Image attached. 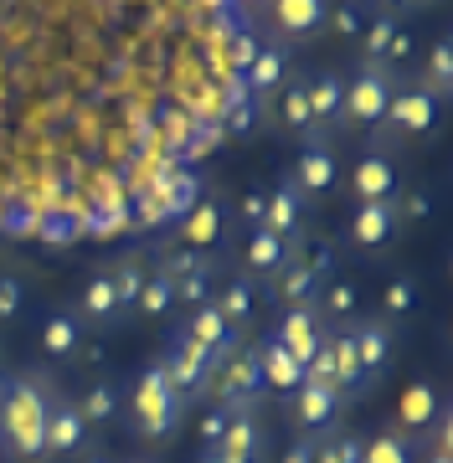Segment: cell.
I'll use <instances>...</instances> for the list:
<instances>
[{
    "instance_id": "39",
    "label": "cell",
    "mask_w": 453,
    "mask_h": 463,
    "mask_svg": "<svg viewBox=\"0 0 453 463\" xmlns=\"http://www.w3.org/2000/svg\"><path fill=\"white\" fill-rule=\"evenodd\" d=\"M21 309H26V283H21L16 273H0V325L16 319Z\"/></svg>"
},
{
    "instance_id": "5",
    "label": "cell",
    "mask_w": 453,
    "mask_h": 463,
    "mask_svg": "<svg viewBox=\"0 0 453 463\" xmlns=\"http://www.w3.org/2000/svg\"><path fill=\"white\" fill-rule=\"evenodd\" d=\"M227 227H232L227 201L196 196L175 216V248L191 252V258H202V263H217V252H227Z\"/></svg>"
},
{
    "instance_id": "22",
    "label": "cell",
    "mask_w": 453,
    "mask_h": 463,
    "mask_svg": "<svg viewBox=\"0 0 453 463\" xmlns=\"http://www.w3.org/2000/svg\"><path fill=\"white\" fill-rule=\"evenodd\" d=\"M72 315L83 319V325H99V330H109V325H118L124 319V309H118V294H114V279H109V268H99V273H88L83 288H78V304H72Z\"/></svg>"
},
{
    "instance_id": "20",
    "label": "cell",
    "mask_w": 453,
    "mask_h": 463,
    "mask_svg": "<svg viewBox=\"0 0 453 463\" xmlns=\"http://www.w3.org/2000/svg\"><path fill=\"white\" fill-rule=\"evenodd\" d=\"M288 402H294V422H299L304 438H315V432H335V417H340V407H345V397H340V392L315 386V381H304Z\"/></svg>"
},
{
    "instance_id": "28",
    "label": "cell",
    "mask_w": 453,
    "mask_h": 463,
    "mask_svg": "<svg viewBox=\"0 0 453 463\" xmlns=\"http://www.w3.org/2000/svg\"><path fill=\"white\" fill-rule=\"evenodd\" d=\"M273 124H278L284 134H299V139H309V134H315L309 99H304V72H294V78L273 93Z\"/></svg>"
},
{
    "instance_id": "46",
    "label": "cell",
    "mask_w": 453,
    "mask_h": 463,
    "mask_svg": "<svg viewBox=\"0 0 453 463\" xmlns=\"http://www.w3.org/2000/svg\"><path fill=\"white\" fill-rule=\"evenodd\" d=\"M258 42H263V36H258V32H237V52H232L237 72H242V67L252 62V52H258Z\"/></svg>"
},
{
    "instance_id": "33",
    "label": "cell",
    "mask_w": 453,
    "mask_h": 463,
    "mask_svg": "<svg viewBox=\"0 0 453 463\" xmlns=\"http://www.w3.org/2000/svg\"><path fill=\"white\" fill-rule=\"evenodd\" d=\"M438 412H443V407H438V392L428 381H412L407 397H402V422L412 432H428V422H438Z\"/></svg>"
},
{
    "instance_id": "11",
    "label": "cell",
    "mask_w": 453,
    "mask_h": 463,
    "mask_svg": "<svg viewBox=\"0 0 453 463\" xmlns=\"http://www.w3.org/2000/svg\"><path fill=\"white\" fill-rule=\"evenodd\" d=\"M160 365H165V376H170V386L181 392L185 402L191 397H202L206 386H212V376H217V361L206 355L196 340H185L181 330H175V340H170V350L160 355Z\"/></svg>"
},
{
    "instance_id": "38",
    "label": "cell",
    "mask_w": 453,
    "mask_h": 463,
    "mask_svg": "<svg viewBox=\"0 0 453 463\" xmlns=\"http://www.w3.org/2000/svg\"><path fill=\"white\" fill-rule=\"evenodd\" d=\"M191 304V309H202L206 298H212V268H196V273H185V279H175V304Z\"/></svg>"
},
{
    "instance_id": "23",
    "label": "cell",
    "mask_w": 453,
    "mask_h": 463,
    "mask_svg": "<svg viewBox=\"0 0 453 463\" xmlns=\"http://www.w3.org/2000/svg\"><path fill=\"white\" fill-rule=\"evenodd\" d=\"M36 345H42V355L57 365H68L78 350H83V319L72 315V309H52L47 319H42V330H36Z\"/></svg>"
},
{
    "instance_id": "10",
    "label": "cell",
    "mask_w": 453,
    "mask_h": 463,
    "mask_svg": "<svg viewBox=\"0 0 453 463\" xmlns=\"http://www.w3.org/2000/svg\"><path fill=\"white\" fill-rule=\"evenodd\" d=\"M397 232H402V222H397V201H386V206H351L345 227H340V248L382 252V248L397 242Z\"/></svg>"
},
{
    "instance_id": "47",
    "label": "cell",
    "mask_w": 453,
    "mask_h": 463,
    "mask_svg": "<svg viewBox=\"0 0 453 463\" xmlns=\"http://www.w3.org/2000/svg\"><path fill=\"white\" fill-rule=\"evenodd\" d=\"M248 124H252V114H248V109H237V114H232V124H227V129H237V134H242V129H248Z\"/></svg>"
},
{
    "instance_id": "17",
    "label": "cell",
    "mask_w": 453,
    "mask_h": 463,
    "mask_svg": "<svg viewBox=\"0 0 453 463\" xmlns=\"http://www.w3.org/2000/svg\"><path fill=\"white\" fill-rule=\"evenodd\" d=\"M319 273L309 263H304V252L294 248V258H288L278 273L269 279V298L278 304V309H315V294H319Z\"/></svg>"
},
{
    "instance_id": "2",
    "label": "cell",
    "mask_w": 453,
    "mask_h": 463,
    "mask_svg": "<svg viewBox=\"0 0 453 463\" xmlns=\"http://www.w3.org/2000/svg\"><path fill=\"white\" fill-rule=\"evenodd\" d=\"M191 402L170 386L165 365L150 361L145 371L135 376V386L124 392V417H129V432H135L139 443H165L170 432L181 428V417Z\"/></svg>"
},
{
    "instance_id": "15",
    "label": "cell",
    "mask_w": 453,
    "mask_h": 463,
    "mask_svg": "<svg viewBox=\"0 0 453 463\" xmlns=\"http://www.w3.org/2000/svg\"><path fill=\"white\" fill-rule=\"evenodd\" d=\"M288 78H294V52L263 36V42H258V52H252V62L242 67V83H248V93L269 103L273 93L288 83Z\"/></svg>"
},
{
    "instance_id": "45",
    "label": "cell",
    "mask_w": 453,
    "mask_h": 463,
    "mask_svg": "<svg viewBox=\"0 0 453 463\" xmlns=\"http://www.w3.org/2000/svg\"><path fill=\"white\" fill-rule=\"evenodd\" d=\"M325 21H335L340 32L345 36H361V26H366V21H361V11H355V5H340V11H330V16Z\"/></svg>"
},
{
    "instance_id": "27",
    "label": "cell",
    "mask_w": 453,
    "mask_h": 463,
    "mask_svg": "<svg viewBox=\"0 0 453 463\" xmlns=\"http://www.w3.org/2000/svg\"><path fill=\"white\" fill-rule=\"evenodd\" d=\"M315 315H319V325H351V319L361 315V288H355L351 279L330 273L315 294Z\"/></svg>"
},
{
    "instance_id": "8",
    "label": "cell",
    "mask_w": 453,
    "mask_h": 463,
    "mask_svg": "<svg viewBox=\"0 0 453 463\" xmlns=\"http://www.w3.org/2000/svg\"><path fill=\"white\" fill-rule=\"evenodd\" d=\"M294 191L309 201H325L330 191L340 185V155H335V139H304V149L294 155V170H288Z\"/></svg>"
},
{
    "instance_id": "12",
    "label": "cell",
    "mask_w": 453,
    "mask_h": 463,
    "mask_svg": "<svg viewBox=\"0 0 453 463\" xmlns=\"http://www.w3.org/2000/svg\"><path fill=\"white\" fill-rule=\"evenodd\" d=\"M304 99H309V118H315V134L309 139H335L340 103H345V72H335V67L304 72Z\"/></svg>"
},
{
    "instance_id": "42",
    "label": "cell",
    "mask_w": 453,
    "mask_h": 463,
    "mask_svg": "<svg viewBox=\"0 0 453 463\" xmlns=\"http://www.w3.org/2000/svg\"><path fill=\"white\" fill-rule=\"evenodd\" d=\"M222 428H227V407H222V402H212V407H206V417H202V453H212V448H217Z\"/></svg>"
},
{
    "instance_id": "4",
    "label": "cell",
    "mask_w": 453,
    "mask_h": 463,
    "mask_svg": "<svg viewBox=\"0 0 453 463\" xmlns=\"http://www.w3.org/2000/svg\"><path fill=\"white\" fill-rule=\"evenodd\" d=\"M402 83V72L376 62H355V72H345V103H340V129H382L386 103Z\"/></svg>"
},
{
    "instance_id": "16",
    "label": "cell",
    "mask_w": 453,
    "mask_h": 463,
    "mask_svg": "<svg viewBox=\"0 0 453 463\" xmlns=\"http://www.w3.org/2000/svg\"><path fill=\"white\" fill-rule=\"evenodd\" d=\"M181 335H185V340H196V345H202L217 365L227 361V355H237V350H242V335H237L232 325L217 315V304H212V298H206L202 309H191V319L181 325Z\"/></svg>"
},
{
    "instance_id": "50",
    "label": "cell",
    "mask_w": 453,
    "mask_h": 463,
    "mask_svg": "<svg viewBox=\"0 0 453 463\" xmlns=\"http://www.w3.org/2000/svg\"><path fill=\"white\" fill-rule=\"evenodd\" d=\"M0 376H5V371H0Z\"/></svg>"
},
{
    "instance_id": "1",
    "label": "cell",
    "mask_w": 453,
    "mask_h": 463,
    "mask_svg": "<svg viewBox=\"0 0 453 463\" xmlns=\"http://www.w3.org/2000/svg\"><path fill=\"white\" fill-rule=\"evenodd\" d=\"M47 397L42 376H0V458L42 463L47 458Z\"/></svg>"
},
{
    "instance_id": "21",
    "label": "cell",
    "mask_w": 453,
    "mask_h": 463,
    "mask_svg": "<svg viewBox=\"0 0 453 463\" xmlns=\"http://www.w3.org/2000/svg\"><path fill=\"white\" fill-rule=\"evenodd\" d=\"M269 335H273V340H278V345H284L299 365H309V361H315V350L325 345V325H319L315 309H284V315H278V325H273Z\"/></svg>"
},
{
    "instance_id": "41",
    "label": "cell",
    "mask_w": 453,
    "mask_h": 463,
    "mask_svg": "<svg viewBox=\"0 0 453 463\" xmlns=\"http://www.w3.org/2000/svg\"><path fill=\"white\" fill-rule=\"evenodd\" d=\"M412 52H418V42H412V32L402 26V32L392 36V47H386V62H382V67H392V72H402V67L412 62Z\"/></svg>"
},
{
    "instance_id": "13",
    "label": "cell",
    "mask_w": 453,
    "mask_h": 463,
    "mask_svg": "<svg viewBox=\"0 0 453 463\" xmlns=\"http://www.w3.org/2000/svg\"><path fill=\"white\" fill-rule=\"evenodd\" d=\"M88 443V422L78 412V402L68 392L47 397V458H78Z\"/></svg>"
},
{
    "instance_id": "7",
    "label": "cell",
    "mask_w": 453,
    "mask_h": 463,
    "mask_svg": "<svg viewBox=\"0 0 453 463\" xmlns=\"http://www.w3.org/2000/svg\"><path fill=\"white\" fill-rule=\"evenodd\" d=\"M258 458H263V417H258V402L227 407V428H222L217 448L202 453V463H258Z\"/></svg>"
},
{
    "instance_id": "48",
    "label": "cell",
    "mask_w": 453,
    "mask_h": 463,
    "mask_svg": "<svg viewBox=\"0 0 453 463\" xmlns=\"http://www.w3.org/2000/svg\"><path fill=\"white\" fill-rule=\"evenodd\" d=\"M78 463H114V458H109V453H88V448H83V453H78Z\"/></svg>"
},
{
    "instance_id": "19",
    "label": "cell",
    "mask_w": 453,
    "mask_h": 463,
    "mask_svg": "<svg viewBox=\"0 0 453 463\" xmlns=\"http://www.w3.org/2000/svg\"><path fill=\"white\" fill-rule=\"evenodd\" d=\"M345 330H351V345H355V365H361V376H366V386H371V381L386 371V361H392V325H386L382 315L376 319L355 315Z\"/></svg>"
},
{
    "instance_id": "44",
    "label": "cell",
    "mask_w": 453,
    "mask_h": 463,
    "mask_svg": "<svg viewBox=\"0 0 453 463\" xmlns=\"http://www.w3.org/2000/svg\"><path fill=\"white\" fill-rule=\"evenodd\" d=\"M278 463H315V438H294V443H284V458Z\"/></svg>"
},
{
    "instance_id": "14",
    "label": "cell",
    "mask_w": 453,
    "mask_h": 463,
    "mask_svg": "<svg viewBox=\"0 0 453 463\" xmlns=\"http://www.w3.org/2000/svg\"><path fill=\"white\" fill-rule=\"evenodd\" d=\"M217 402L222 407H242V402H258L263 397V371H258V350L242 345L237 355H227V361L217 365Z\"/></svg>"
},
{
    "instance_id": "9",
    "label": "cell",
    "mask_w": 453,
    "mask_h": 463,
    "mask_svg": "<svg viewBox=\"0 0 453 463\" xmlns=\"http://www.w3.org/2000/svg\"><path fill=\"white\" fill-rule=\"evenodd\" d=\"M325 16H330V5H325V0H273V5H263L269 42H278V47L315 42V36L325 32Z\"/></svg>"
},
{
    "instance_id": "34",
    "label": "cell",
    "mask_w": 453,
    "mask_h": 463,
    "mask_svg": "<svg viewBox=\"0 0 453 463\" xmlns=\"http://www.w3.org/2000/svg\"><path fill=\"white\" fill-rule=\"evenodd\" d=\"M145 319H165L170 309H175V283L160 273V268H150V279H145V288H139V304H135Z\"/></svg>"
},
{
    "instance_id": "6",
    "label": "cell",
    "mask_w": 453,
    "mask_h": 463,
    "mask_svg": "<svg viewBox=\"0 0 453 463\" xmlns=\"http://www.w3.org/2000/svg\"><path fill=\"white\" fill-rule=\"evenodd\" d=\"M345 196L355 206H386V201L402 196V165L392 149H361L355 155L351 175H345Z\"/></svg>"
},
{
    "instance_id": "31",
    "label": "cell",
    "mask_w": 453,
    "mask_h": 463,
    "mask_svg": "<svg viewBox=\"0 0 453 463\" xmlns=\"http://www.w3.org/2000/svg\"><path fill=\"white\" fill-rule=\"evenodd\" d=\"M361 463H418V453L407 432H376V438H361Z\"/></svg>"
},
{
    "instance_id": "43",
    "label": "cell",
    "mask_w": 453,
    "mask_h": 463,
    "mask_svg": "<svg viewBox=\"0 0 453 463\" xmlns=\"http://www.w3.org/2000/svg\"><path fill=\"white\" fill-rule=\"evenodd\" d=\"M263 196H269V191H263V185H252V191H242V201H237V216L248 222V232L263 227Z\"/></svg>"
},
{
    "instance_id": "18",
    "label": "cell",
    "mask_w": 453,
    "mask_h": 463,
    "mask_svg": "<svg viewBox=\"0 0 453 463\" xmlns=\"http://www.w3.org/2000/svg\"><path fill=\"white\" fill-rule=\"evenodd\" d=\"M263 232L269 237H278V242H299V232H304V196L294 191V181H278L269 185V196H263Z\"/></svg>"
},
{
    "instance_id": "36",
    "label": "cell",
    "mask_w": 453,
    "mask_h": 463,
    "mask_svg": "<svg viewBox=\"0 0 453 463\" xmlns=\"http://www.w3.org/2000/svg\"><path fill=\"white\" fill-rule=\"evenodd\" d=\"M412 309H418V283H412V273H397V279L386 283V294H382V319L397 325V319H407Z\"/></svg>"
},
{
    "instance_id": "3",
    "label": "cell",
    "mask_w": 453,
    "mask_h": 463,
    "mask_svg": "<svg viewBox=\"0 0 453 463\" xmlns=\"http://www.w3.org/2000/svg\"><path fill=\"white\" fill-rule=\"evenodd\" d=\"M438 114H443V99H438L433 88L422 83V78H412V83H397V93H392V103H386V118L382 129L371 134L366 149H392L397 155V139H418V134H433L438 129Z\"/></svg>"
},
{
    "instance_id": "26",
    "label": "cell",
    "mask_w": 453,
    "mask_h": 463,
    "mask_svg": "<svg viewBox=\"0 0 453 463\" xmlns=\"http://www.w3.org/2000/svg\"><path fill=\"white\" fill-rule=\"evenodd\" d=\"M212 304H217V315L242 335L252 319H258V283L232 273V279H222V288H212Z\"/></svg>"
},
{
    "instance_id": "37",
    "label": "cell",
    "mask_w": 453,
    "mask_h": 463,
    "mask_svg": "<svg viewBox=\"0 0 453 463\" xmlns=\"http://www.w3.org/2000/svg\"><path fill=\"white\" fill-rule=\"evenodd\" d=\"M315 463H361V438L355 432H325V438H315Z\"/></svg>"
},
{
    "instance_id": "25",
    "label": "cell",
    "mask_w": 453,
    "mask_h": 463,
    "mask_svg": "<svg viewBox=\"0 0 453 463\" xmlns=\"http://www.w3.org/2000/svg\"><path fill=\"white\" fill-rule=\"evenodd\" d=\"M288 258H294V248H288V242L269 237L263 227H252L248 237H242V268H237V273H242V279H252V283H258V279H273V273H278Z\"/></svg>"
},
{
    "instance_id": "32",
    "label": "cell",
    "mask_w": 453,
    "mask_h": 463,
    "mask_svg": "<svg viewBox=\"0 0 453 463\" xmlns=\"http://www.w3.org/2000/svg\"><path fill=\"white\" fill-rule=\"evenodd\" d=\"M109 279H114L118 309H124V315H135V304H139V288H145V279H150V268L139 263V258H118V263L109 268Z\"/></svg>"
},
{
    "instance_id": "49",
    "label": "cell",
    "mask_w": 453,
    "mask_h": 463,
    "mask_svg": "<svg viewBox=\"0 0 453 463\" xmlns=\"http://www.w3.org/2000/svg\"><path fill=\"white\" fill-rule=\"evenodd\" d=\"M433 463H448V448H438V458Z\"/></svg>"
},
{
    "instance_id": "40",
    "label": "cell",
    "mask_w": 453,
    "mask_h": 463,
    "mask_svg": "<svg viewBox=\"0 0 453 463\" xmlns=\"http://www.w3.org/2000/svg\"><path fill=\"white\" fill-rule=\"evenodd\" d=\"M433 212V201H428V191H407L397 196V222H422V216Z\"/></svg>"
},
{
    "instance_id": "24",
    "label": "cell",
    "mask_w": 453,
    "mask_h": 463,
    "mask_svg": "<svg viewBox=\"0 0 453 463\" xmlns=\"http://www.w3.org/2000/svg\"><path fill=\"white\" fill-rule=\"evenodd\" d=\"M252 350H258V371H263V386H269V392H278V397H294V392L304 386V365L294 361V355H288V350L278 345L273 335H263Z\"/></svg>"
},
{
    "instance_id": "29",
    "label": "cell",
    "mask_w": 453,
    "mask_h": 463,
    "mask_svg": "<svg viewBox=\"0 0 453 463\" xmlns=\"http://www.w3.org/2000/svg\"><path fill=\"white\" fill-rule=\"evenodd\" d=\"M72 402H78V412H83L88 432L103 428V422H114V417L124 412V392H118L114 381H88L83 397H72Z\"/></svg>"
},
{
    "instance_id": "35",
    "label": "cell",
    "mask_w": 453,
    "mask_h": 463,
    "mask_svg": "<svg viewBox=\"0 0 453 463\" xmlns=\"http://www.w3.org/2000/svg\"><path fill=\"white\" fill-rule=\"evenodd\" d=\"M422 83L433 88L438 99H448L453 93V36L443 32L433 42V52H428V78H422Z\"/></svg>"
},
{
    "instance_id": "30",
    "label": "cell",
    "mask_w": 453,
    "mask_h": 463,
    "mask_svg": "<svg viewBox=\"0 0 453 463\" xmlns=\"http://www.w3.org/2000/svg\"><path fill=\"white\" fill-rule=\"evenodd\" d=\"M402 32V21L392 16V11H376V16L361 26V62H386V47H392V36Z\"/></svg>"
}]
</instances>
